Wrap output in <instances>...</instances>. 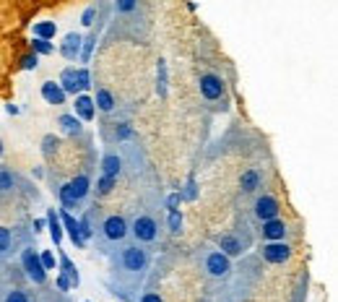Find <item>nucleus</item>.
<instances>
[{
  "mask_svg": "<svg viewBox=\"0 0 338 302\" xmlns=\"http://www.w3.org/2000/svg\"><path fill=\"white\" fill-rule=\"evenodd\" d=\"M146 263H148L146 250H143V248H138V245L125 248V250H122V255H120V266H122V271H125V274H141V271L146 268Z\"/></svg>",
  "mask_w": 338,
  "mask_h": 302,
  "instance_id": "obj_1",
  "label": "nucleus"
},
{
  "mask_svg": "<svg viewBox=\"0 0 338 302\" xmlns=\"http://www.w3.org/2000/svg\"><path fill=\"white\" fill-rule=\"evenodd\" d=\"M206 274L213 276V279H224L229 271H232V263H229V255H224L221 250H213L206 255Z\"/></svg>",
  "mask_w": 338,
  "mask_h": 302,
  "instance_id": "obj_2",
  "label": "nucleus"
},
{
  "mask_svg": "<svg viewBox=\"0 0 338 302\" xmlns=\"http://www.w3.org/2000/svg\"><path fill=\"white\" fill-rule=\"evenodd\" d=\"M21 263H24V271H26V276L32 279V282H37V284L44 282L47 271H44V266H42V261H39V255H37L32 248H26L24 253H21Z\"/></svg>",
  "mask_w": 338,
  "mask_h": 302,
  "instance_id": "obj_3",
  "label": "nucleus"
},
{
  "mask_svg": "<svg viewBox=\"0 0 338 302\" xmlns=\"http://www.w3.org/2000/svg\"><path fill=\"white\" fill-rule=\"evenodd\" d=\"M133 234L138 237L141 243H153L156 234H159V224H156V219H151V217H135Z\"/></svg>",
  "mask_w": 338,
  "mask_h": 302,
  "instance_id": "obj_4",
  "label": "nucleus"
},
{
  "mask_svg": "<svg viewBox=\"0 0 338 302\" xmlns=\"http://www.w3.org/2000/svg\"><path fill=\"white\" fill-rule=\"evenodd\" d=\"M102 229H104V237L109 243H120V240H125V234H128V222L122 217H107Z\"/></svg>",
  "mask_w": 338,
  "mask_h": 302,
  "instance_id": "obj_5",
  "label": "nucleus"
},
{
  "mask_svg": "<svg viewBox=\"0 0 338 302\" xmlns=\"http://www.w3.org/2000/svg\"><path fill=\"white\" fill-rule=\"evenodd\" d=\"M200 94L206 97L208 102L219 99V97L224 94V81H221L219 76H213V73H206V76H200Z\"/></svg>",
  "mask_w": 338,
  "mask_h": 302,
  "instance_id": "obj_6",
  "label": "nucleus"
},
{
  "mask_svg": "<svg viewBox=\"0 0 338 302\" xmlns=\"http://www.w3.org/2000/svg\"><path fill=\"white\" fill-rule=\"evenodd\" d=\"M289 255H291V248L284 243V240H276V243H268L263 248V258L268 263H284L289 261Z\"/></svg>",
  "mask_w": 338,
  "mask_h": 302,
  "instance_id": "obj_7",
  "label": "nucleus"
},
{
  "mask_svg": "<svg viewBox=\"0 0 338 302\" xmlns=\"http://www.w3.org/2000/svg\"><path fill=\"white\" fill-rule=\"evenodd\" d=\"M255 217L268 222V219H276L279 217V201L273 196H260L255 201Z\"/></svg>",
  "mask_w": 338,
  "mask_h": 302,
  "instance_id": "obj_8",
  "label": "nucleus"
},
{
  "mask_svg": "<svg viewBox=\"0 0 338 302\" xmlns=\"http://www.w3.org/2000/svg\"><path fill=\"white\" fill-rule=\"evenodd\" d=\"M60 224L68 229V234H71V240L76 243V248H83L86 243H83V237H81V229H78V222L68 214V208H63L60 211Z\"/></svg>",
  "mask_w": 338,
  "mask_h": 302,
  "instance_id": "obj_9",
  "label": "nucleus"
},
{
  "mask_svg": "<svg viewBox=\"0 0 338 302\" xmlns=\"http://www.w3.org/2000/svg\"><path fill=\"white\" fill-rule=\"evenodd\" d=\"M263 234L268 237L270 243L284 240V237H286V224L281 219H268V222H263Z\"/></svg>",
  "mask_w": 338,
  "mask_h": 302,
  "instance_id": "obj_10",
  "label": "nucleus"
},
{
  "mask_svg": "<svg viewBox=\"0 0 338 302\" xmlns=\"http://www.w3.org/2000/svg\"><path fill=\"white\" fill-rule=\"evenodd\" d=\"M81 34H76V32H71L65 37V42H63V47H60V55L63 57H68V60H76V55H78V50H81Z\"/></svg>",
  "mask_w": 338,
  "mask_h": 302,
  "instance_id": "obj_11",
  "label": "nucleus"
},
{
  "mask_svg": "<svg viewBox=\"0 0 338 302\" xmlns=\"http://www.w3.org/2000/svg\"><path fill=\"white\" fill-rule=\"evenodd\" d=\"M42 97L47 99L50 104H63L65 102V92L60 89V83H55V81H44L42 83Z\"/></svg>",
  "mask_w": 338,
  "mask_h": 302,
  "instance_id": "obj_12",
  "label": "nucleus"
},
{
  "mask_svg": "<svg viewBox=\"0 0 338 302\" xmlns=\"http://www.w3.org/2000/svg\"><path fill=\"white\" fill-rule=\"evenodd\" d=\"M219 248L224 255H239L242 253V243L237 240L234 234H221L219 237Z\"/></svg>",
  "mask_w": 338,
  "mask_h": 302,
  "instance_id": "obj_13",
  "label": "nucleus"
},
{
  "mask_svg": "<svg viewBox=\"0 0 338 302\" xmlns=\"http://www.w3.org/2000/svg\"><path fill=\"white\" fill-rule=\"evenodd\" d=\"M120 169H122V159H120L117 154H107V157L102 159V172H104V175L117 177V175H120Z\"/></svg>",
  "mask_w": 338,
  "mask_h": 302,
  "instance_id": "obj_14",
  "label": "nucleus"
},
{
  "mask_svg": "<svg viewBox=\"0 0 338 302\" xmlns=\"http://www.w3.org/2000/svg\"><path fill=\"white\" fill-rule=\"evenodd\" d=\"M60 89H63L65 94H76V92H81L73 68H65V71H63V76H60Z\"/></svg>",
  "mask_w": 338,
  "mask_h": 302,
  "instance_id": "obj_15",
  "label": "nucleus"
},
{
  "mask_svg": "<svg viewBox=\"0 0 338 302\" xmlns=\"http://www.w3.org/2000/svg\"><path fill=\"white\" fill-rule=\"evenodd\" d=\"M76 112L81 120H94V102L88 99V97H76Z\"/></svg>",
  "mask_w": 338,
  "mask_h": 302,
  "instance_id": "obj_16",
  "label": "nucleus"
},
{
  "mask_svg": "<svg viewBox=\"0 0 338 302\" xmlns=\"http://www.w3.org/2000/svg\"><path fill=\"white\" fill-rule=\"evenodd\" d=\"M68 188H71V193H73V198L76 201H81L86 193H88V177L86 175H78V177H73L71 183H68Z\"/></svg>",
  "mask_w": 338,
  "mask_h": 302,
  "instance_id": "obj_17",
  "label": "nucleus"
},
{
  "mask_svg": "<svg viewBox=\"0 0 338 302\" xmlns=\"http://www.w3.org/2000/svg\"><path fill=\"white\" fill-rule=\"evenodd\" d=\"M34 34L39 37V39H52L55 34H57V26H55V21H39V24L34 26Z\"/></svg>",
  "mask_w": 338,
  "mask_h": 302,
  "instance_id": "obj_18",
  "label": "nucleus"
},
{
  "mask_svg": "<svg viewBox=\"0 0 338 302\" xmlns=\"http://www.w3.org/2000/svg\"><path fill=\"white\" fill-rule=\"evenodd\" d=\"M47 224H50V234H52L55 245H60V240H63V224H60V217L55 211H47Z\"/></svg>",
  "mask_w": 338,
  "mask_h": 302,
  "instance_id": "obj_19",
  "label": "nucleus"
},
{
  "mask_svg": "<svg viewBox=\"0 0 338 302\" xmlns=\"http://www.w3.org/2000/svg\"><path fill=\"white\" fill-rule=\"evenodd\" d=\"M239 185H242L244 193H253V190L260 185V175H258L255 169H247L244 175H242V180H239Z\"/></svg>",
  "mask_w": 338,
  "mask_h": 302,
  "instance_id": "obj_20",
  "label": "nucleus"
},
{
  "mask_svg": "<svg viewBox=\"0 0 338 302\" xmlns=\"http://www.w3.org/2000/svg\"><path fill=\"white\" fill-rule=\"evenodd\" d=\"M60 266H63V274L68 276V282L78 287V282H81V279H78V268L71 263V258H68V255H60Z\"/></svg>",
  "mask_w": 338,
  "mask_h": 302,
  "instance_id": "obj_21",
  "label": "nucleus"
},
{
  "mask_svg": "<svg viewBox=\"0 0 338 302\" xmlns=\"http://www.w3.org/2000/svg\"><path fill=\"white\" fill-rule=\"evenodd\" d=\"M97 107L102 112H112V110H115V97H112L107 89H99L97 92Z\"/></svg>",
  "mask_w": 338,
  "mask_h": 302,
  "instance_id": "obj_22",
  "label": "nucleus"
},
{
  "mask_svg": "<svg viewBox=\"0 0 338 302\" xmlns=\"http://www.w3.org/2000/svg\"><path fill=\"white\" fill-rule=\"evenodd\" d=\"M57 123H60V128L65 133H81V123H78L76 115H63Z\"/></svg>",
  "mask_w": 338,
  "mask_h": 302,
  "instance_id": "obj_23",
  "label": "nucleus"
},
{
  "mask_svg": "<svg viewBox=\"0 0 338 302\" xmlns=\"http://www.w3.org/2000/svg\"><path fill=\"white\" fill-rule=\"evenodd\" d=\"M32 52H37V55H52L55 52V45H50V42L47 39H34L32 42Z\"/></svg>",
  "mask_w": 338,
  "mask_h": 302,
  "instance_id": "obj_24",
  "label": "nucleus"
},
{
  "mask_svg": "<svg viewBox=\"0 0 338 302\" xmlns=\"http://www.w3.org/2000/svg\"><path fill=\"white\" fill-rule=\"evenodd\" d=\"M179 229H182V214L172 208L169 211V232H179Z\"/></svg>",
  "mask_w": 338,
  "mask_h": 302,
  "instance_id": "obj_25",
  "label": "nucleus"
},
{
  "mask_svg": "<svg viewBox=\"0 0 338 302\" xmlns=\"http://www.w3.org/2000/svg\"><path fill=\"white\" fill-rule=\"evenodd\" d=\"M76 81H78V89H81V92L91 86V76H88L86 68H78V71H76Z\"/></svg>",
  "mask_w": 338,
  "mask_h": 302,
  "instance_id": "obj_26",
  "label": "nucleus"
},
{
  "mask_svg": "<svg viewBox=\"0 0 338 302\" xmlns=\"http://www.w3.org/2000/svg\"><path fill=\"white\" fill-rule=\"evenodd\" d=\"M97 188H99V193L102 196H107V193L115 188V177H109V175H102V180L97 183Z\"/></svg>",
  "mask_w": 338,
  "mask_h": 302,
  "instance_id": "obj_27",
  "label": "nucleus"
},
{
  "mask_svg": "<svg viewBox=\"0 0 338 302\" xmlns=\"http://www.w3.org/2000/svg\"><path fill=\"white\" fill-rule=\"evenodd\" d=\"M78 229H81V237H83V243H86L88 237L94 234V229H91V222H88V217H83V219L78 222Z\"/></svg>",
  "mask_w": 338,
  "mask_h": 302,
  "instance_id": "obj_28",
  "label": "nucleus"
},
{
  "mask_svg": "<svg viewBox=\"0 0 338 302\" xmlns=\"http://www.w3.org/2000/svg\"><path fill=\"white\" fill-rule=\"evenodd\" d=\"M39 261H42L44 271H52V268H55V255H52L50 250H44V253L39 255Z\"/></svg>",
  "mask_w": 338,
  "mask_h": 302,
  "instance_id": "obj_29",
  "label": "nucleus"
},
{
  "mask_svg": "<svg viewBox=\"0 0 338 302\" xmlns=\"http://www.w3.org/2000/svg\"><path fill=\"white\" fill-rule=\"evenodd\" d=\"M11 248V229L0 227V253H6Z\"/></svg>",
  "mask_w": 338,
  "mask_h": 302,
  "instance_id": "obj_30",
  "label": "nucleus"
},
{
  "mask_svg": "<svg viewBox=\"0 0 338 302\" xmlns=\"http://www.w3.org/2000/svg\"><path fill=\"white\" fill-rule=\"evenodd\" d=\"M13 188V175L6 169H0V190H11Z\"/></svg>",
  "mask_w": 338,
  "mask_h": 302,
  "instance_id": "obj_31",
  "label": "nucleus"
},
{
  "mask_svg": "<svg viewBox=\"0 0 338 302\" xmlns=\"http://www.w3.org/2000/svg\"><path fill=\"white\" fill-rule=\"evenodd\" d=\"M21 68H24V71H32V68H37V52H29V55H24V57H21Z\"/></svg>",
  "mask_w": 338,
  "mask_h": 302,
  "instance_id": "obj_32",
  "label": "nucleus"
},
{
  "mask_svg": "<svg viewBox=\"0 0 338 302\" xmlns=\"http://www.w3.org/2000/svg\"><path fill=\"white\" fill-rule=\"evenodd\" d=\"M164 81H167V71H164V63L159 60V86H156V89H159V94H162V97L167 94V86H164Z\"/></svg>",
  "mask_w": 338,
  "mask_h": 302,
  "instance_id": "obj_33",
  "label": "nucleus"
},
{
  "mask_svg": "<svg viewBox=\"0 0 338 302\" xmlns=\"http://www.w3.org/2000/svg\"><path fill=\"white\" fill-rule=\"evenodd\" d=\"M94 16H97V8H86L83 16H81V24H83V26H91V24H94Z\"/></svg>",
  "mask_w": 338,
  "mask_h": 302,
  "instance_id": "obj_34",
  "label": "nucleus"
},
{
  "mask_svg": "<svg viewBox=\"0 0 338 302\" xmlns=\"http://www.w3.org/2000/svg\"><path fill=\"white\" fill-rule=\"evenodd\" d=\"M135 6H138V0H117V11H122V13H130Z\"/></svg>",
  "mask_w": 338,
  "mask_h": 302,
  "instance_id": "obj_35",
  "label": "nucleus"
},
{
  "mask_svg": "<svg viewBox=\"0 0 338 302\" xmlns=\"http://www.w3.org/2000/svg\"><path fill=\"white\" fill-rule=\"evenodd\" d=\"M6 302H29V299H26V294L21 292V289H16V292H8Z\"/></svg>",
  "mask_w": 338,
  "mask_h": 302,
  "instance_id": "obj_36",
  "label": "nucleus"
},
{
  "mask_svg": "<svg viewBox=\"0 0 338 302\" xmlns=\"http://www.w3.org/2000/svg\"><path fill=\"white\" fill-rule=\"evenodd\" d=\"M94 42H97V37L86 39V47H83V60H88V55H91V47H94Z\"/></svg>",
  "mask_w": 338,
  "mask_h": 302,
  "instance_id": "obj_37",
  "label": "nucleus"
},
{
  "mask_svg": "<svg viewBox=\"0 0 338 302\" xmlns=\"http://www.w3.org/2000/svg\"><path fill=\"white\" fill-rule=\"evenodd\" d=\"M141 302H162V297L156 294V292H146V294L141 297Z\"/></svg>",
  "mask_w": 338,
  "mask_h": 302,
  "instance_id": "obj_38",
  "label": "nucleus"
},
{
  "mask_svg": "<svg viewBox=\"0 0 338 302\" xmlns=\"http://www.w3.org/2000/svg\"><path fill=\"white\" fill-rule=\"evenodd\" d=\"M130 133H133V131H130L128 125H120V128H117V136H120V138H130Z\"/></svg>",
  "mask_w": 338,
  "mask_h": 302,
  "instance_id": "obj_39",
  "label": "nucleus"
},
{
  "mask_svg": "<svg viewBox=\"0 0 338 302\" xmlns=\"http://www.w3.org/2000/svg\"><path fill=\"white\" fill-rule=\"evenodd\" d=\"M57 287H60V289H68V287H71V282H68V276H65V274L57 279Z\"/></svg>",
  "mask_w": 338,
  "mask_h": 302,
  "instance_id": "obj_40",
  "label": "nucleus"
},
{
  "mask_svg": "<svg viewBox=\"0 0 338 302\" xmlns=\"http://www.w3.org/2000/svg\"><path fill=\"white\" fill-rule=\"evenodd\" d=\"M177 203H179V196L174 193V196H169V211H172V208H177Z\"/></svg>",
  "mask_w": 338,
  "mask_h": 302,
  "instance_id": "obj_41",
  "label": "nucleus"
},
{
  "mask_svg": "<svg viewBox=\"0 0 338 302\" xmlns=\"http://www.w3.org/2000/svg\"><path fill=\"white\" fill-rule=\"evenodd\" d=\"M0 146H3V143H0Z\"/></svg>",
  "mask_w": 338,
  "mask_h": 302,
  "instance_id": "obj_42",
  "label": "nucleus"
}]
</instances>
